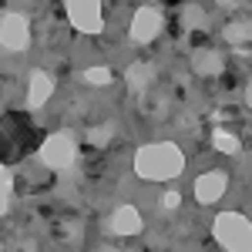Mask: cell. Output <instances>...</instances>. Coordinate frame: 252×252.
Masks as SVG:
<instances>
[{
	"mask_svg": "<svg viewBox=\"0 0 252 252\" xmlns=\"http://www.w3.org/2000/svg\"><path fill=\"white\" fill-rule=\"evenodd\" d=\"M0 185H3V202H0V212H10V195H14V178H10V168L3 165L0 168Z\"/></svg>",
	"mask_w": 252,
	"mask_h": 252,
	"instance_id": "16",
	"label": "cell"
},
{
	"mask_svg": "<svg viewBox=\"0 0 252 252\" xmlns=\"http://www.w3.org/2000/svg\"><path fill=\"white\" fill-rule=\"evenodd\" d=\"M51 94H54V81H51V74H47V71H31L27 104H31V108H44Z\"/></svg>",
	"mask_w": 252,
	"mask_h": 252,
	"instance_id": "9",
	"label": "cell"
},
{
	"mask_svg": "<svg viewBox=\"0 0 252 252\" xmlns=\"http://www.w3.org/2000/svg\"><path fill=\"white\" fill-rule=\"evenodd\" d=\"M219 3H222V7H235L239 0H219Z\"/></svg>",
	"mask_w": 252,
	"mask_h": 252,
	"instance_id": "20",
	"label": "cell"
},
{
	"mask_svg": "<svg viewBox=\"0 0 252 252\" xmlns=\"http://www.w3.org/2000/svg\"><path fill=\"white\" fill-rule=\"evenodd\" d=\"M175 125H178V128H185V131H192V128H195V118L192 115H178V118H175Z\"/></svg>",
	"mask_w": 252,
	"mask_h": 252,
	"instance_id": "19",
	"label": "cell"
},
{
	"mask_svg": "<svg viewBox=\"0 0 252 252\" xmlns=\"http://www.w3.org/2000/svg\"><path fill=\"white\" fill-rule=\"evenodd\" d=\"M195 198H198V205H212V202H219L222 195H225V189H229V178H225V172H205L195 178Z\"/></svg>",
	"mask_w": 252,
	"mask_h": 252,
	"instance_id": "7",
	"label": "cell"
},
{
	"mask_svg": "<svg viewBox=\"0 0 252 252\" xmlns=\"http://www.w3.org/2000/svg\"><path fill=\"white\" fill-rule=\"evenodd\" d=\"M182 24H185L189 31H202V27H209V14H205L198 3H189V7L182 10Z\"/></svg>",
	"mask_w": 252,
	"mask_h": 252,
	"instance_id": "12",
	"label": "cell"
},
{
	"mask_svg": "<svg viewBox=\"0 0 252 252\" xmlns=\"http://www.w3.org/2000/svg\"><path fill=\"white\" fill-rule=\"evenodd\" d=\"M125 81H128V88H131L135 94H145L148 84L155 81V64H148V61H135V64L125 71Z\"/></svg>",
	"mask_w": 252,
	"mask_h": 252,
	"instance_id": "11",
	"label": "cell"
},
{
	"mask_svg": "<svg viewBox=\"0 0 252 252\" xmlns=\"http://www.w3.org/2000/svg\"><path fill=\"white\" fill-rule=\"evenodd\" d=\"M225 40H229V44H242V40H252V20H242V24H229V27H225Z\"/></svg>",
	"mask_w": 252,
	"mask_h": 252,
	"instance_id": "14",
	"label": "cell"
},
{
	"mask_svg": "<svg viewBox=\"0 0 252 252\" xmlns=\"http://www.w3.org/2000/svg\"><path fill=\"white\" fill-rule=\"evenodd\" d=\"M74 158H78V141H74L71 131H54V135L44 138L40 161L47 168H67V165H74Z\"/></svg>",
	"mask_w": 252,
	"mask_h": 252,
	"instance_id": "3",
	"label": "cell"
},
{
	"mask_svg": "<svg viewBox=\"0 0 252 252\" xmlns=\"http://www.w3.org/2000/svg\"><path fill=\"white\" fill-rule=\"evenodd\" d=\"M178 202H182V198H178V192H165V198H161V205H165L168 212H172V209H178Z\"/></svg>",
	"mask_w": 252,
	"mask_h": 252,
	"instance_id": "18",
	"label": "cell"
},
{
	"mask_svg": "<svg viewBox=\"0 0 252 252\" xmlns=\"http://www.w3.org/2000/svg\"><path fill=\"white\" fill-rule=\"evenodd\" d=\"M81 78H84V84H91V88H104V84H111V71L108 67H88Z\"/></svg>",
	"mask_w": 252,
	"mask_h": 252,
	"instance_id": "15",
	"label": "cell"
},
{
	"mask_svg": "<svg viewBox=\"0 0 252 252\" xmlns=\"http://www.w3.org/2000/svg\"><path fill=\"white\" fill-rule=\"evenodd\" d=\"M182 168H185V155H182V148L172 145V141H152V145H145V148L135 152L138 178L168 182V178H178Z\"/></svg>",
	"mask_w": 252,
	"mask_h": 252,
	"instance_id": "1",
	"label": "cell"
},
{
	"mask_svg": "<svg viewBox=\"0 0 252 252\" xmlns=\"http://www.w3.org/2000/svg\"><path fill=\"white\" fill-rule=\"evenodd\" d=\"M246 104H249V108H252V88H249V91H246Z\"/></svg>",
	"mask_w": 252,
	"mask_h": 252,
	"instance_id": "21",
	"label": "cell"
},
{
	"mask_svg": "<svg viewBox=\"0 0 252 252\" xmlns=\"http://www.w3.org/2000/svg\"><path fill=\"white\" fill-rule=\"evenodd\" d=\"M145 229V219L138 215L135 205H121V209H115V215H111V232L118 235H138Z\"/></svg>",
	"mask_w": 252,
	"mask_h": 252,
	"instance_id": "8",
	"label": "cell"
},
{
	"mask_svg": "<svg viewBox=\"0 0 252 252\" xmlns=\"http://www.w3.org/2000/svg\"><path fill=\"white\" fill-rule=\"evenodd\" d=\"M111 135H115V125H97V128L88 131V141L101 148V145H108V141H111Z\"/></svg>",
	"mask_w": 252,
	"mask_h": 252,
	"instance_id": "17",
	"label": "cell"
},
{
	"mask_svg": "<svg viewBox=\"0 0 252 252\" xmlns=\"http://www.w3.org/2000/svg\"><path fill=\"white\" fill-rule=\"evenodd\" d=\"M64 10H67L71 27H78L81 34H97V31H104L101 0H64Z\"/></svg>",
	"mask_w": 252,
	"mask_h": 252,
	"instance_id": "4",
	"label": "cell"
},
{
	"mask_svg": "<svg viewBox=\"0 0 252 252\" xmlns=\"http://www.w3.org/2000/svg\"><path fill=\"white\" fill-rule=\"evenodd\" d=\"M0 40H3V51H7V54L27 51V47H31V24H27V17L7 10L3 20H0Z\"/></svg>",
	"mask_w": 252,
	"mask_h": 252,
	"instance_id": "5",
	"label": "cell"
},
{
	"mask_svg": "<svg viewBox=\"0 0 252 252\" xmlns=\"http://www.w3.org/2000/svg\"><path fill=\"white\" fill-rule=\"evenodd\" d=\"M222 67H225V61H222L219 51L202 47V51H195V54H192V71H195V74H202V78H215V74H222Z\"/></svg>",
	"mask_w": 252,
	"mask_h": 252,
	"instance_id": "10",
	"label": "cell"
},
{
	"mask_svg": "<svg viewBox=\"0 0 252 252\" xmlns=\"http://www.w3.org/2000/svg\"><path fill=\"white\" fill-rule=\"evenodd\" d=\"M212 235L229 252H252V222L239 212H222L212 222Z\"/></svg>",
	"mask_w": 252,
	"mask_h": 252,
	"instance_id": "2",
	"label": "cell"
},
{
	"mask_svg": "<svg viewBox=\"0 0 252 252\" xmlns=\"http://www.w3.org/2000/svg\"><path fill=\"white\" fill-rule=\"evenodd\" d=\"M161 27H165V20H161V14L155 7H141L131 17V40L135 44H148V40H155L161 34Z\"/></svg>",
	"mask_w": 252,
	"mask_h": 252,
	"instance_id": "6",
	"label": "cell"
},
{
	"mask_svg": "<svg viewBox=\"0 0 252 252\" xmlns=\"http://www.w3.org/2000/svg\"><path fill=\"white\" fill-rule=\"evenodd\" d=\"M212 145L219 152H225V155H235V152H239V138H235L232 131H225V128H215L212 131Z\"/></svg>",
	"mask_w": 252,
	"mask_h": 252,
	"instance_id": "13",
	"label": "cell"
}]
</instances>
